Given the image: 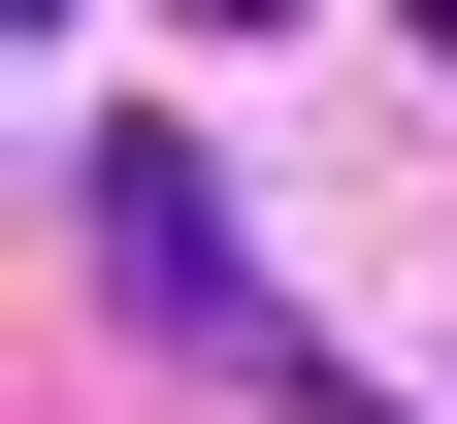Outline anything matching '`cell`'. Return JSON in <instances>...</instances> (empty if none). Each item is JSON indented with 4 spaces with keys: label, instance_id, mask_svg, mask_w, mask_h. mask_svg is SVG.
I'll list each match as a JSON object with an SVG mask.
<instances>
[{
    "label": "cell",
    "instance_id": "cell-1",
    "mask_svg": "<svg viewBox=\"0 0 457 424\" xmlns=\"http://www.w3.org/2000/svg\"><path fill=\"white\" fill-rule=\"evenodd\" d=\"M98 294H131V327H196V359H262V392H295V359H327V327H262V262H228V196H196V163H163V131L98 163Z\"/></svg>",
    "mask_w": 457,
    "mask_h": 424
}]
</instances>
